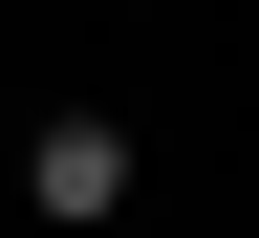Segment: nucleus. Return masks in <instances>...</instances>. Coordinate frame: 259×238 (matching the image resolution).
<instances>
[{"mask_svg":"<svg viewBox=\"0 0 259 238\" xmlns=\"http://www.w3.org/2000/svg\"><path fill=\"white\" fill-rule=\"evenodd\" d=\"M22 195H44V217H130V130L108 109H44L22 130Z\"/></svg>","mask_w":259,"mask_h":238,"instance_id":"obj_1","label":"nucleus"}]
</instances>
